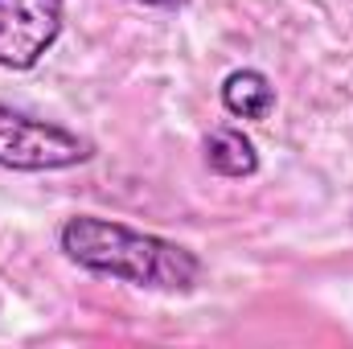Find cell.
Instances as JSON below:
<instances>
[{
    "label": "cell",
    "instance_id": "1",
    "mask_svg": "<svg viewBox=\"0 0 353 349\" xmlns=\"http://www.w3.org/2000/svg\"><path fill=\"white\" fill-rule=\"evenodd\" d=\"M58 247L83 271L111 275L152 292H189L201 279V259L189 247L99 214L66 218L58 230Z\"/></svg>",
    "mask_w": 353,
    "mask_h": 349
},
{
    "label": "cell",
    "instance_id": "2",
    "mask_svg": "<svg viewBox=\"0 0 353 349\" xmlns=\"http://www.w3.org/2000/svg\"><path fill=\"white\" fill-rule=\"evenodd\" d=\"M90 157H94V144L87 136H79L62 123L33 119L8 103H0V169L58 173V169L87 165Z\"/></svg>",
    "mask_w": 353,
    "mask_h": 349
},
{
    "label": "cell",
    "instance_id": "3",
    "mask_svg": "<svg viewBox=\"0 0 353 349\" xmlns=\"http://www.w3.org/2000/svg\"><path fill=\"white\" fill-rule=\"evenodd\" d=\"M62 0H0V66L33 70L62 37Z\"/></svg>",
    "mask_w": 353,
    "mask_h": 349
},
{
    "label": "cell",
    "instance_id": "4",
    "mask_svg": "<svg viewBox=\"0 0 353 349\" xmlns=\"http://www.w3.org/2000/svg\"><path fill=\"white\" fill-rule=\"evenodd\" d=\"M222 107L234 119H267L275 111V87L263 70H230L222 79Z\"/></svg>",
    "mask_w": 353,
    "mask_h": 349
},
{
    "label": "cell",
    "instance_id": "5",
    "mask_svg": "<svg viewBox=\"0 0 353 349\" xmlns=\"http://www.w3.org/2000/svg\"><path fill=\"white\" fill-rule=\"evenodd\" d=\"M205 165L218 177H255L259 173V152L255 140L243 136L239 128H214L205 136Z\"/></svg>",
    "mask_w": 353,
    "mask_h": 349
},
{
    "label": "cell",
    "instance_id": "6",
    "mask_svg": "<svg viewBox=\"0 0 353 349\" xmlns=\"http://www.w3.org/2000/svg\"><path fill=\"white\" fill-rule=\"evenodd\" d=\"M136 4H152V8H176V4H185V0H136Z\"/></svg>",
    "mask_w": 353,
    "mask_h": 349
}]
</instances>
